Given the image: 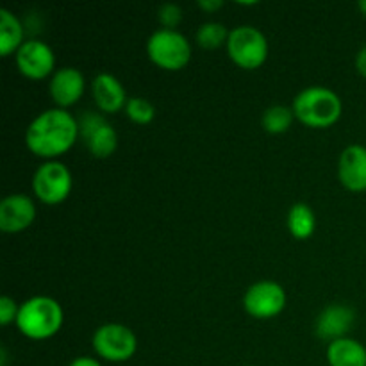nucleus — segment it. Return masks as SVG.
<instances>
[{
	"label": "nucleus",
	"mask_w": 366,
	"mask_h": 366,
	"mask_svg": "<svg viewBox=\"0 0 366 366\" xmlns=\"http://www.w3.org/2000/svg\"><path fill=\"white\" fill-rule=\"evenodd\" d=\"M93 350L97 356L109 363H125L138 350L136 335L124 324H104L93 332Z\"/></svg>",
	"instance_id": "nucleus-7"
},
{
	"label": "nucleus",
	"mask_w": 366,
	"mask_h": 366,
	"mask_svg": "<svg viewBox=\"0 0 366 366\" xmlns=\"http://www.w3.org/2000/svg\"><path fill=\"white\" fill-rule=\"evenodd\" d=\"M24 25L9 9H0V56L9 57L24 45Z\"/></svg>",
	"instance_id": "nucleus-17"
},
{
	"label": "nucleus",
	"mask_w": 366,
	"mask_h": 366,
	"mask_svg": "<svg viewBox=\"0 0 366 366\" xmlns=\"http://www.w3.org/2000/svg\"><path fill=\"white\" fill-rule=\"evenodd\" d=\"M356 68H357V71H360V75H363V77L366 79V46H363V49L357 52Z\"/></svg>",
	"instance_id": "nucleus-26"
},
{
	"label": "nucleus",
	"mask_w": 366,
	"mask_h": 366,
	"mask_svg": "<svg viewBox=\"0 0 366 366\" xmlns=\"http://www.w3.org/2000/svg\"><path fill=\"white\" fill-rule=\"evenodd\" d=\"M225 46L232 63L243 70L261 68L270 52L267 36L252 25H238L232 29Z\"/></svg>",
	"instance_id": "nucleus-5"
},
{
	"label": "nucleus",
	"mask_w": 366,
	"mask_h": 366,
	"mask_svg": "<svg viewBox=\"0 0 366 366\" xmlns=\"http://www.w3.org/2000/svg\"><path fill=\"white\" fill-rule=\"evenodd\" d=\"M16 68L25 79L43 81L56 74L54 50L41 39H25L24 45L14 54Z\"/></svg>",
	"instance_id": "nucleus-10"
},
{
	"label": "nucleus",
	"mask_w": 366,
	"mask_h": 366,
	"mask_svg": "<svg viewBox=\"0 0 366 366\" xmlns=\"http://www.w3.org/2000/svg\"><path fill=\"white\" fill-rule=\"evenodd\" d=\"M79 139V122L66 109L52 107L39 113L25 131V145L45 161L66 154Z\"/></svg>",
	"instance_id": "nucleus-1"
},
{
	"label": "nucleus",
	"mask_w": 366,
	"mask_h": 366,
	"mask_svg": "<svg viewBox=\"0 0 366 366\" xmlns=\"http://www.w3.org/2000/svg\"><path fill=\"white\" fill-rule=\"evenodd\" d=\"M293 120H295V114L292 107L272 106L263 113L261 124L268 134H282L292 127Z\"/></svg>",
	"instance_id": "nucleus-19"
},
{
	"label": "nucleus",
	"mask_w": 366,
	"mask_h": 366,
	"mask_svg": "<svg viewBox=\"0 0 366 366\" xmlns=\"http://www.w3.org/2000/svg\"><path fill=\"white\" fill-rule=\"evenodd\" d=\"M295 120L311 129L332 127L342 118L343 102L325 86H310L293 99Z\"/></svg>",
	"instance_id": "nucleus-3"
},
{
	"label": "nucleus",
	"mask_w": 366,
	"mask_h": 366,
	"mask_svg": "<svg viewBox=\"0 0 366 366\" xmlns=\"http://www.w3.org/2000/svg\"><path fill=\"white\" fill-rule=\"evenodd\" d=\"M36 220L34 200L24 193L7 195L0 202V231L6 234H20Z\"/></svg>",
	"instance_id": "nucleus-11"
},
{
	"label": "nucleus",
	"mask_w": 366,
	"mask_h": 366,
	"mask_svg": "<svg viewBox=\"0 0 366 366\" xmlns=\"http://www.w3.org/2000/svg\"><path fill=\"white\" fill-rule=\"evenodd\" d=\"M157 18H159L163 29L175 31V27L182 21V11L177 4H163L157 11Z\"/></svg>",
	"instance_id": "nucleus-22"
},
{
	"label": "nucleus",
	"mask_w": 366,
	"mask_h": 366,
	"mask_svg": "<svg viewBox=\"0 0 366 366\" xmlns=\"http://www.w3.org/2000/svg\"><path fill=\"white\" fill-rule=\"evenodd\" d=\"M329 366H366V349L363 343L352 338H342L329 343Z\"/></svg>",
	"instance_id": "nucleus-16"
},
{
	"label": "nucleus",
	"mask_w": 366,
	"mask_h": 366,
	"mask_svg": "<svg viewBox=\"0 0 366 366\" xmlns=\"http://www.w3.org/2000/svg\"><path fill=\"white\" fill-rule=\"evenodd\" d=\"M354 320H356L354 310H350L349 306H342V304H332L318 315L315 332L320 340L332 343L336 340L347 338V332L352 329Z\"/></svg>",
	"instance_id": "nucleus-14"
},
{
	"label": "nucleus",
	"mask_w": 366,
	"mask_h": 366,
	"mask_svg": "<svg viewBox=\"0 0 366 366\" xmlns=\"http://www.w3.org/2000/svg\"><path fill=\"white\" fill-rule=\"evenodd\" d=\"M357 9L366 16V0H360V2H357Z\"/></svg>",
	"instance_id": "nucleus-27"
},
{
	"label": "nucleus",
	"mask_w": 366,
	"mask_h": 366,
	"mask_svg": "<svg viewBox=\"0 0 366 366\" xmlns=\"http://www.w3.org/2000/svg\"><path fill=\"white\" fill-rule=\"evenodd\" d=\"M92 95L100 113L114 114L127 106V93L114 75L102 71L92 82Z\"/></svg>",
	"instance_id": "nucleus-15"
},
{
	"label": "nucleus",
	"mask_w": 366,
	"mask_h": 366,
	"mask_svg": "<svg viewBox=\"0 0 366 366\" xmlns=\"http://www.w3.org/2000/svg\"><path fill=\"white\" fill-rule=\"evenodd\" d=\"M147 56L161 70L179 71L192 59V45L179 31L159 29L147 41Z\"/></svg>",
	"instance_id": "nucleus-4"
},
{
	"label": "nucleus",
	"mask_w": 366,
	"mask_h": 366,
	"mask_svg": "<svg viewBox=\"0 0 366 366\" xmlns=\"http://www.w3.org/2000/svg\"><path fill=\"white\" fill-rule=\"evenodd\" d=\"M79 138L86 143L89 154L97 159H107L118 147V134L113 125L100 113L88 111L79 118Z\"/></svg>",
	"instance_id": "nucleus-8"
},
{
	"label": "nucleus",
	"mask_w": 366,
	"mask_h": 366,
	"mask_svg": "<svg viewBox=\"0 0 366 366\" xmlns=\"http://www.w3.org/2000/svg\"><path fill=\"white\" fill-rule=\"evenodd\" d=\"M243 307L257 320H270L279 317L286 307V292L279 282H254L243 297Z\"/></svg>",
	"instance_id": "nucleus-9"
},
{
	"label": "nucleus",
	"mask_w": 366,
	"mask_h": 366,
	"mask_svg": "<svg viewBox=\"0 0 366 366\" xmlns=\"http://www.w3.org/2000/svg\"><path fill=\"white\" fill-rule=\"evenodd\" d=\"M84 89L86 79L77 68H59L50 77V99L54 100L56 107H59V109H68V107L75 106L84 95Z\"/></svg>",
	"instance_id": "nucleus-12"
},
{
	"label": "nucleus",
	"mask_w": 366,
	"mask_h": 366,
	"mask_svg": "<svg viewBox=\"0 0 366 366\" xmlns=\"http://www.w3.org/2000/svg\"><path fill=\"white\" fill-rule=\"evenodd\" d=\"M197 6L202 11H206V13H214V11H218L224 6V2H222V0H199Z\"/></svg>",
	"instance_id": "nucleus-24"
},
{
	"label": "nucleus",
	"mask_w": 366,
	"mask_h": 366,
	"mask_svg": "<svg viewBox=\"0 0 366 366\" xmlns=\"http://www.w3.org/2000/svg\"><path fill=\"white\" fill-rule=\"evenodd\" d=\"M64 313L56 299L46 295H36L25 300L20 306L16 318V327L25 338L43 342L50 340L61 331Z\"/></svg>",
	"instance_id": "nucleus-2"
},
{
	"label": "nucleus",
	"mask_w": 366,
	"mask_h": 366,
	"mask_svg": "<svg viewBox=\"0 0 366 366\" xmlns=\"http://www.w3.org/2000/svg\"><path fill=\"white\" fill-rule=\"evenodd\" d=\"M18 311H20V306H18L11 297L4 295L2 299H0V324H2L4 327H7L9 324L16 322Z\"/></svg>",
	"instance_id": "nucleus-23"
},
{
	"label": "nucleus",
	"mask_w": 366,
	"mask_h": 366,
	"mask_svg": "<svg viewBox=\"0 0 366 366\" xmlns=\"http://www.w3.org/2000/svg\"><path fill=\"white\" fill-rule=\"evenodd\" d=\"M229 34H231V31H227V27L224 24H220V21H206V24H202L199 27L195 38L197 43L202 49L214 50L227 45Z\"/></svg>",
	"instance_id": "nucleus-20"
},
{
	"label": "nucleus",
	"mask_w": 366,
	"mask_h": 366,
	"mask_svg": "<svg viewBox=\"0 0 366 366\" xmlns=\"http://www.w3.org/2000/svg\"><path fill=\"white\" fill-rule=\"evenodd\" d=\"M338 179L349 192H366V147L354 143L340 154Z\"/></svg>",
	"instance_id": "nucleus-13"
},
{
	"label": "nucleus",
	"mask_w": 366,
	"mask_h": 366,
	"mask_svg": "<svg viewBox=\"0 0 366 366\" xmlns=\"http://www.w3.org/2000/svg\"><path fill=\"white\" fill-rule=\"evenodd\" d=\"M68 366H102L97 357H89V356H79L75 357Z\"/></svg>",
	"instance_id": "nucleus-25"
},
{
	"label": "nucleus",
	"mask_w": 366,
	"mask_h": 366,
	"mask_svg": "<svg viewBox=\"0 0 366 366\" xmlns=\"http://www.w3.org/2000/svg\"><path fill=\"white\" fill-rule=\"evenodd\" d=\"M74 179L70 170L61 161H45L39 164L32 177L34 197L45 206H59L70 197Z\"/></svg>",
	"instance_id": "nucleus-6"
},
{
	"label": "nucleus",
	"mask_w": 366,
	"mask_h": 366,
	"mask_svg": "<svg viewBox=\"0 0 366 366\" xmlns=\"http://www.w3.org/2000/svg\"><path fill=\"white\" fill-rule=\"evenodd\" d=\"M290 234L295 239H310L313 236L315 227H317V217L315 211L307 204H295L290 209L288 218H286Z\"/></svg>",
	"instance_id": "nucleus-18"
},
{
	"label": "nucleus",
	"mask_w": 366,
	"mask_h": 366,
	"mask_svg": "<svg viewBox=\"0 0 366 366\" xmlns=\"http://www.w3.org/2000/svg\"><path fill=\"white\" fill-rule=\"evenodd\" d=\"M125 114L131 122L138 125H149L156 118V107L150 100L142 99V97H131L125 106Z\"/></svg>",
	"instance_id": "nucleus-21"
}]
</instances>
